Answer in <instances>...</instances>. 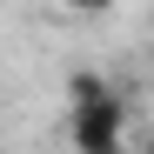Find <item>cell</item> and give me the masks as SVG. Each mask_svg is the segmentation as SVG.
I'll return each mask as SVG.
<instances>
[{"mask_svg": "<svg viewBox=\"0 0 154 154\" xmlns=\"http://www.w3.org/2000/svg\"><path fill=\"white\" fill-rule=\"evenodd\" d=\"M60 7H67V14H107L114 0H60Z\"/></svg>", "mask_w": 154, "mask_h": 154, "instance_id": "3957f363", "label": "cell"}, {"mask_svg": "<svg viewBox=\"0 0 154 154\" xmlns=\"http://www.w3.org/2000/svg\"><path fill=\"white\" fill-rule=\"evenodd\" d=\"M67 134L74 154H127V100L107 94L94 107H67Z\"/></svg>", "mask_w": 154, "mask_h": 154, "instance_id": "6da1fadb", "label": "cell"}, {"mask_svg": "<svg viewBox=\"0 0 154 154\" xmlns=\"http://www.w3.org/2000/svg\"><path fill=\"white\" fill-rule=\"evenodd\" d=\"M107 94H114V81H100L94 67H81L67 81V107H94V100H107Z\"/></svg>", "mask_w": 154, "mask_h": 154, "instance_id": "7a4b0ae2", "label": "cell"}, {"mask_svg": "<svg viewBox=\"0 0 154 154\" xmlns=\"http://www.w3.org/2000/svg\"><path fill=\"white\" fill-rule=\"evenodd\" d=\"M141 154H154V127H147V134H141Z\"/></svg>", "mask_w": 154, "mask_h": 154, "instance_id": "277c9868", "label": "cell"}, {"mask_svg": "<svg viewBox=\"0 0 154 154\" xmlns=\"http://www.w3.org/2000/svg\"><path fill=\"white\" fill-rule=\"evenodd\" d=\"M0 154H7V147H0Z\"/></svg>", "mask_w": 154, "mask_h": 154, "instance_id": "5b68a950", "label": "cell"}]
</instances>
